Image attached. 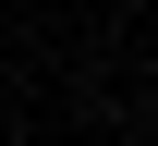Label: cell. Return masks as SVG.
I'll return each mask as SVG.
<instances>
[{
  "label": "cell",
  "instance_id": "cell-1",
  "mask_svg": "<svg viewBox=\"0 0 158 146\" xmlns=\"http://www.w3.org/2000/svg\"><path fill=\"white\" fill-rule=\"evenodd\" d=\"M110 146H146V134H110Z\"/></svg>",
  "mask_w": 158,
  "mask_h": 146
}]
</instances>
